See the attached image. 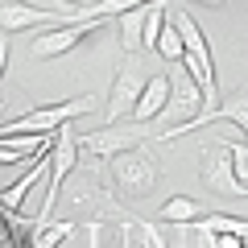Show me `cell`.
<instances>
[{
  "instance_id": "1",
  "label": "cell",
  "mask_w": 248,
  "mask_h": 248,
  "mask_svg": "<svg viewBox=\"0 0 248 248\" xmlns=\"http://www.w3.org/2000/svg\"><path fill=\"white\" fill-rule=\"evenodd\" d=\"M58 207L66 215H83V219H128V211L120 207V195L112 190V182H104L95 170H79V166L62 182Z\"/></svg>"
},
{
  "instance_id": "2",
  "label": "cell",
  "mask_w": 248,
  "mask_h": 248,
  "mask_svg": "<svg viewBox=\"0 0 248 248\" xmlns=\"http://www.w3.org/2000/svg\"><path fill=\"white\" fill-rule=\"evenodd\" d=\"M108 178H112V190L120 199H145L157 186L161 170H157V157H153L149 145H133V149L108 157Z\"/></svg>"
},
{
  "instance_id": "3",
  "label": "cell",
  "mask_w": 248,
  "mask_h": 248,
  "mask_svg": "<svg viewBox=\"0 0 248 248\" xmlns=\"http://www.w3.org/2000/svg\"><path fill=\"white\" fill-rule=\"evenodd\" d=\"M153 141H157V133H153L149 124H141V120H108L104 128L79 137V149L91 153L95 161H108V157H116V153L133 149V145H153Z\"/></svg>"
},
{
  "instance_id": "4",
  "label": "cell",
  "mask_w": 248,
  "mask_h": 248,
  "mask_svg": "<svg viewBox=\"0 0 248 248\" xmlns=\"http://www.w3.org/2000/svg\"><path fill=\"white\" fill-rule=\"evenodd\" d=\"M149 62H145V50L137 54H124L120 66H116V79H112V91H108V120H128L141 99L145 83H149Z\"/></svg>"
},
{
  "instance_id": "5",
  "label": "cell",
  "mask_w": 248,
  "mask_h": 248,
  "mask_svg": "<svg viewBox=\"0 0 248 248\" xmlns=\"http://www.w3.org/2000/svg\"><path fill=\"white\" fill-rule=\"evenodd\" d=\"M95 108V95H75L66 104H46V108H33V112L17 116V120L0 124V137H13V133H42V137H54L62 124H71L75 116H87Z\"/></svg>"
},
{
  "instance_id": "6",
  "label": "cell",
  "mask_w": 248,
  "mask_h": 248,
  "mask_svg": "<svg viewBox=\"0 0 248 248\" xmlns=\"http://www.w3.org/2000/svg\"><path fill=\"white\" fill-rule=\"evenodd\" d=\"M108 17H83V21H62V25L46 29V33L33 37V46H29V58L46 62V58H62V54H71L75 46H83L91 33H99L104 29Z\"/></svg>"
},
{
  "instance_id": "7",
  "label": "cell",
  "mask_w": 248,
  "mask_h": 248,
  "mask_svg": "<svg viewBox=\"0 0 248 248\" xmlns=\"http://www.w3.org/2000/svg\"><path fill=\"white\" fill-rule=\"evenodd\" d=\"M83 9L87 4H71L66 13H50V9H37V4H25V0H0V33H25V29H37V25L83 21Z\"/></svg>"
},
{
  "instance_id": "8",
  "label": "cell",
  "mask_w": 248,
  "mask_h": 248,
  "mask_svg": "<svg viewBox=\"0 0 248 248\" xmlns=\"http://www.w3.org/2000/svg\"><path fill=\"white\" fill-rule=\"evenodd\" d=\"M199 112H203V91H199V83L186 75V66L170 71V99H166V108L157 112L161 133L174 128V124H182V120H190V116H199ZM161 133H157V137H161Z\"/></svg>"
},
{
  "instance_id": "9",
  "label": "cell",
  "mask_w": 248,
  "mask_h": 248,
  "mask_svg": "<svg viewBox=\"0 0 248 248\" xmlns=\"http://www.w3.org/2000/svg\"><path fill=\"white\" fill-rule=\"evenodd\" d=\"M203 182L211 186L215 195H240L236 174H232V145L228 141H211L203 157Z\"/></svg>"
},
{
  "instance_id": "10",
  "label": "cell",
  "mask_w": 248,
  "mask_h": 248,
  "mask_svg": "<svg viewBox=\"0 0 248 248\" xmlns=\"http://www.w3.org/2000/svg\"><path fill=\"white\" fill-rule=\"evenodd\" d=\"M166 99H170V71L149 75V83H145V91H141V99H137V108H133V116H128V120L153 124V120H157V112L166 108Z\"/></svg>"
},
{
  "instance_id": "11",
  "label": "cell",
  "mask_w": 248,
  "mask_h": 248,
  "mask_svg": "<svg viewBox=\"0 0 248 248\" xmlns=\"http://www.w3.org/2000/svg\"><path fill=\"white\" fill-rule=\"evenodd\" d=\"M153 4V0H149ZM149 4H137V9H128V13H116V29H120V50L124 54H137V50H145V17H149Z\"/></svg>"
},
{
  "instance_id": "12",
  "label": "cell",
  "mask_w": 248,
  "mask_h": 248,
  "mask_svg": "<svg viewBox=\"0 0 248 248\" xmlns=\"http://www.w3.org/2000/svg\"><path fill=\"white\" fill-rule=\"evenodd\" d=\"M203 215H207V207L199 203L195 195H174V199L161 203L157 219H161V228H178V223H195V219H203Z\"/></svg>"
},
{
  "instance_id": "13",
  "label": "cell",
  "mask_w": 248,
  "mask_h": 248,
  "mask_svg": "<svg viewBox=\"0 0 248 248\" xmlns=\"http://www.w3.org/2000/svg\"><path fill=\"white\" fill-rule=\"evenodd\" d=\"M190 232H199V236H244L248 240V219L244 215H215V211H207L203 219L190 223Z\"/></svg>"
},
{
  "instance_id": "14",
  "label": "cell",
  "mask_w": 248,
  "mask_h": 248,
  "mask_svg": "<svg viewBox=\"0 0 248 248\" xmlns=\"http://www.w3.org/2000/svg\"><path fill=\"white\" fill-rule=\"evenodd\" d=\"M75 228H79L75 219H46V223H33V232H29V248H58V244H66V240L75 236Z\"/></svg>"
},
{
  "instance_id": "15",
  "label": "cell",
  "mask_w": 248,
  "mask_h": 248,
  "mask_svg": "<svg viewBox=\"0 0 248 248\" xmlns=\"http://www.w3.org/2000/svg\"><path fill=\"white\" fill-rule=\"evenodd\" d=\"M215 120L236 124L240 133H244V141H248V87H244V91H236L232 99H223V104L215 108Z\"/></svg>"
},
{
  "instance_id": "16",
  "label": "cell",
  "mask_w": 248,
  "mask_h": 248,
  "mask_svg": "<svg viewBox=\"0 0 248 248\" xmlns=\"http://www.w3.org/2000/svg\"><path fill=\"white\" fill-rule=\"evenodd\" d=\"M153 54L157 58H166V62H182V54H186V46H182V33H178V25L166 17V25H161V33H157V46H153Z\"/></svg>"
},
{
  "instance_id": "17",
  "label": "cell",
  "mask_w": 248,
  "mask_h": 248,
  "mask_svg": "<svg viewBox=\"0 0 248 248\" xmlns=\"http://www.w3.org/2000/svg\"><path fill=\"white\" fill-rule=\"evenodd\" d=\"M232 174H236L240 195L248 199V141H232Z\"/></svg>"
},
{
  "instance_id": "18",
  "label": "cell",
  "mask_w": 248,
  "mask_h": 248,
  "mask_svg": "<svg viewBox=\"0 0 248 248\" xmlns=\"http://www.w3.org/2000/svg\"><path fill=\"white\" fill-rule=\"evenodd\" d=\"M120 244H124V248H149L145 223H141V219H120Z\"/></svg>"
},
{
  "instance_id": "19",
  "label": "cell",
  "mask_w": 248,
  "mask_h": 248,
  "mask_svg": "<svg viewBox=\"0 0 248 248\" xmlns=\"http://www.w3.org/2000/svg\"><path fill=\"white\" fill-rule=\"evenodd\" d=\"M4 71H9V33H0V83H4Z\"/></svg>"
},
{
  "instance_id": "20",
  "label": "cell",
  "mask_w": 248,
  "mask_h": 248,
  "mask_svg": "<svg viewBox=\"0 0 248 248\" xmlns=\"http://www.w3.org/2000/svg\"><path fill=\"white\" fill-rule=\"evenodd\" d=\"M195 4H203V9H219L223 0H195Z\"/></svg>"
},
{
  "instance_id": "21",
  "label": "cell",
  "mask_w": 248,
  "mask_h": 248,
  "mask_svg": "<svg viewBox=\"0 0 248 248\" xmlns=\"http://www.w3.org/2000/svg\"><path fill=\"white\" fill-rule=\"evenodd\" d=\"M4 104H9V91H4V87H0V112H4Z\"/></svg>"
},
{
  "instance_id": "22",
  "label": "cell",
  "mask_w": 248,
  "mask_h": 248,
  "mask_svg": "<svg viewBox=\"0 0 248 248\" xmlns=\"http://www.w3.org/2000/svg\"><path fill=\"white\" fill-rule=\"evenodd\" d=\"M87 4H91V0H87Z\"/></svg>"
}]
</instances>
